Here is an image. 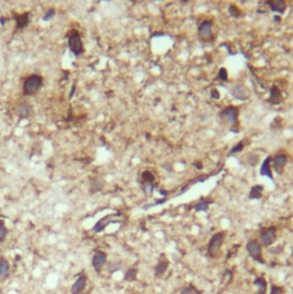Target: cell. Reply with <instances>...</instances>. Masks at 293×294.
Here are the masks:
<instances>
[{
	"mask_svg": "<svg viewBox=\"0 0 293 294\" xmlns=\"http://www.w3.org/2000/svg\"><path fill=\"white\" fill-rule=\"evenodd\" d=\"M287 162V156L285 154H278L275 158H272V166L276 172L282 174L285 168V164Z\"/></svg>",
	"mask_w": 293,
	"mask_h": 294,
	"instance_id": "30bf717a",
	"label": "cell"
},
{
	"mask_svg": "<svg viewBox=\"0 0 293 294\" xmlns=\"http://www.w3.org/2000/svg\"><path fill=\"white\" fill-rule=\"evenodd\" d=\"M107 262V254L102 251H97L92 257V267L97 272H100L102 267Z\"/></svg>",
	"mask_w": 293,
	"mask_h": 294,
	"instance_id": "52a82bcc",
	"label": "cell"
},
{
	"mask_svg": "<svg viewBox=\"0 0 293 294\" xmlns=\"http://www.w3.org/2000/svg\"><path fill=\"white\" fill-rule=\"evenodd\" d=\"M271 161H272L271 156L266 158V160L262 162L261 168H260V174H261V176H267L268 178H270V179H272V172H271V168H270Z\"/></svg>",
	"mask_w": 293,
	"mask_h": 294,
	"instance_id": "9a60e30c",
	"label": "cell"
},
{
	"mask_svg": "<svg viewBox=\"0 0 293 294\" xmlns=\"http://www.w3.org/2000/svg\"><path fill=\"white\" fill-rule=\"evenodd\" d=\"M262 191L263 186L262 185H255L253 186L250 192V199H260L262 197Z\"/></svg>",
	"mask_w": 293,
	"mask_h": 294,
	"instance_id": "44dd1931",
	"label": "cell"
},
{
	"mask_svg": "<svg viewBox=\"0 0 293 294\" xmlns=\"http://www.w3.org/2000/svg\"><path fill=\"white\" fill-rule=\"evenodd\" d=\"M219 78L223 82L228 81V70L225 68H221L219 70Z\"/></svg>",
	"mask_w": 293,
	"mask_h": 294,
	"instance_id": "1f68e13d",
	"label": "cell"
},
{
	"mask_svg": "<svg viewBox=\"0 0 293 294\" xmlns=\"http://www.w3.org/2000/svg\"><path fill=\"white\" fill-rule=\"evenodd\" d=\"M208 206H209L208 201H201L198 205H196V210L197 211H205V210L208 209Z\"/></svg>",
	"mask_w": 293,
	"mask_h": 294,
	"instance_id": "83f0119b",
	"label": "cell"
},
{
	"mask_svg": "<svg viewBox=\"0 0 293 294\" xmlns=\"http://www.w3.org/2000/svg\"><path fill=\"white\" fill-rule=\"evenodd\" d=\"M85 294H89V293H85Z\"/></svg>",
	"mask_w": 293,
	"mask_h": 294,
	"instance_id": "f35d334b",
	"label": "cell"
},
{
	"mask_svg": "<svg viewBox=\"0 0 293 294\" xmlns=\"http://www.w3.org/2000/svg\"><path fill=\"white\" fill-rule=\"evenodd\" d=\"M0 23H1V25H4V24L6 23V19H5V17H1V19H0Z\"/></svg>",
	"mask_w": 293,
	"mask_h": 294,
	"instance_id": "8d00e7d4",
	"label": "cell"
},
{
	"mask_svg": "<svg viewBox=\"0 0 293 294\" xmlns=\"http://www.w3.org/2000/svg\"><path fill=\"white\" fill-rule=\"evenodd\" d=\"M211 27H213V22L209 20H205L199 24L198 31L199 35L204 38H209L211 36Z\"/></svg>",
	"mask_w": 293,
	"mask_h": 294,
	"instance_id": "7c38bea8",
	"label": "cell"
},
{
	"mask_svg": "<svg viewBox=\"0 0 293 294\" xmlns=\"http://www.w3.org/2000/svg\"><path fill=\"white\" fill-rule=\"evenodd\" d=\"M220 117L222 121L230 124L231 131H238V125H239V122H238L239 109H238V107H235V106L225 107L220 113Z\"/></svg>",
	"mask_w": 293,
	"mask_h": 294,
	"instance_id": "6da1fadb",
	"label": "cell"
},
{
	"mask_svg": "<svg viewBox=\"0 0 293 294\" xmlns=\"http://www.w3.org/2000/svg\"><path fill=\"white\" fill-rule=\"evenodd\" d=\"M232 95L238 100H247L250 98V91L244 84H237L231 90Z\"/></svg>",
	"mask_w": 293,
	"mask_h": 294,
	"instance_id": "9c48e42d",
	"label": "cell"
},
{
	"mask_svg": "<svg viewBox=\"0 0 293 294\" xmlns=\"http://www.w3.org/2000/svg\"><path fill=\"white\" fill-rule=\"evenodd\" d=\"M168 267H169V261L166 259L165 255H162V256L160 257L159 262H157V267H155V276H157V277L162 276L163 273L167 271Z\"/></svg>",
	"mask_w": 293,
	"mask_h": 294,
	"instance_id": "5bb4252c",
	"label": "cell"
},
{
	"mask_svg": "<svg viewBox=\"0 0 293 294\" xmlns=\"http://www.w3.org/2000/svg\"><path fill=\"white\" fill-rule=\"evenodd\" d=\"M75 91H76V85L74 84L73 87H71V91H70V94H69V98H70V99H71V98H73V95L75 94Z\"/></svg>",
	"mask_w": 293,
	"mask_h": 294,
	"instance_id": "d590c367",
	"label": "cell"
},
{
	"mask_svg": "<svg viewBox=\"0 0 293 294\" xmlns=\"http://www.w3.org/2000/svg\"><path fill=\"white\" fill-rule=\"evenodd\" d=\"M277 237V230L275 226H268V228H263L260 232V240H261V245L268 247L272 245Z\"/></svg>",
	"mask_w": 293,
	"mask_h": 294,
	"instance_id": "8992f818",
	"label": "cell"
},
{
	"mask_svg": "<svg viewBox=\"0 0 293 294\" xmlns=\"http://www.w3.org/2000/svg\"><path fill=\"white\" fill-rule=\"evenodd\" d=\"M54 15H55V9H54V8H50L48 11H46L45 15L43 16V20H44V21H50Z\"/></svg>",
	"mask_w": 293,
	"mask_h": 294,
	"instance_id": "4dcf8cb0",
	"label": "cell"
},
{
	"mask_svg": "<svg viewBox=\"0 0 293 294\" xmlns=\"http://www.w3.org/2000/svg\"><path fill=\"white\" fill-rule=\"evenodd\" d=\"M282 101V93L281 91L278 90L277 86H272L271 90H270V99H269V104H272V105H277Z\"/></svg>",
	"mask_w": 293,
	"mask_h": 294,
	"instance_id": "e0dca14e",
	"label": "cell"
},
{
	"mask_svg": "<svg viewBox=\"0 0 293 294\" xmlns=\"http://www.w3.org/2000/svg\"><path fill=\"white\" fill-rule=\"evenodd\" d=\"M16 24L17 29H23L29 24V13H23L21 15L16 16Z\"/></svg>",
	"mask_w": 293,
	"mask_h": 294,
	"instance_id": "ac0fdd59",
	"label": "cell"
},
{
	"mask_svg": "<svg viewBox=\"0 0 293 294\" xmlns=\"http://www.w3.org/2000/svg\"><path fill=\"white\" fill-rule=\"evenodd\" d=\"M292 256H293V253H292Z\"/></svg>",
	"mask_w": 293,
	"mask_h": 294,
	"instance_id": "ab89813d",
	"label": "cell"
},
{
	"mask_svg": "<svg viewBox=\"0 0 293 294\" xmlns=\"http://www.w3.org/2000/svg\"><path fill=\"white\" fill-rule=\"evenodd\" d=\"M9 263L5 259H0V278H6L9 275Z\"/></svg>",
	"mask_w": 293,
	"mask_h": 294,
	"instance_id": "ffe728a7",
	"label": "cell"
},
{
	"mask_svg": "<svg viewBox=\"0 0 293 294\" xmlns=\"http://www.w3.org/2000/svg\"><path fill=\"white\" fill-rule=\"evenodd\" d=\"M43 85V77L40 75L32 74L30 75L23 84V94L24 95H33Z\"/></svg>",
	"mask_w": 293,
	"mask_h": 294,
	"instance_id": "7a4b0ae2",
	"label": "cell"
},
{
	"mask_svg": "<svg viewBox=\"0 0 293 294\" xmlns=\"http://www.w3.org/2000/svg\"><path fill=\"white\" fill-rule=\"evenodd\" d=\"M179 294H199L198 292V290L194 287V286H192V285H190L188 287H185V288H183Z\"/></svg>",
	"mask_w": 293,
	"mask_h": 294,
	"instance_id": "4316f807",
	"label": "cell"
},
{
	"mask_svg": "<svg viewBox=\"0 0 293 294\" xmlns=\"http://www.w3.org/2000/svg\"><path fill=\"white\" fill-rule=\"evenodd\" d=\"M266 5H268L272 12L279 13V14H283L286 9V2L283 0H269V1H266Z\"/></svg>",
	"mask_w": 293,
	"mask_h": 294,
	"instance_id": "4fadbf2b",
	"label": "cell"
},
{
	"mask_svg": "<svg viewBox=\"0 0 293 294\" xmlns=\"http://www.w3.org/2000/svg\"><path fill=\"white\" fill-rule=\"evenodd\" d=\"M102 183H101V180L100 179H94L93 182L91 183V187H90V193H95V192H98V191H100V190L102 189Z\"/></svg>",
	"mask_w": 293,
	"mask_h": 294,
	"instance_id": "cb8c5ba5",
	"label": "cell"
},
{
	"mask_svg": "<svg viewBox=\"0 0 293 294\" xmlns=\"http://www.w3.org/2000/svg\"><path fill=\"white\" fill-rule=\"evenodd\" d=\"M254 285L258 287V292L259 294H266L267 292V282L263 277H259V278H255L254 280Z\"/></svg>",
	"mask_w": 293,
	"mask_h": 294,
	"instance_id": "d6986e66",
	"label": "cell"
},
{
	"mask_svg": "<svg viewBox=\"0 0 293 294\" xmlns=\"http://www.w3.org/2000/svg\"><path fill=\"white\" fill-rule=\"evenodd\" d=\"M141 179H143V184H154V175L151 171H144L141 174Z\"/></svg>",
	"mask_w": 293,
	"mask_h": 294,
	"instance_id": "7402d4cb",
	"label": "cell"
},
{
	"mask_svg": "<svg viewBox=\"0 0 293 294\" xmlns=\"http://www.w3.org/2000/svg\"><path fill=\"white\" fill-rule=\"evenodd\" d=\"M16 112H17L19 118L20 120H24V118H27V117L30 116V114H31L32 112V108L29 104H21V105L17 107Z\"/></svg>",
	"mask_w": 293,
	"mask_h": 294,
	"instance_id": "2e32d148",
	"label": "cell"
},
{
	"mask_svg": "<svg viewBox=\"0 0 293 294\" xmlns=\"http://www.w3.org/2000/svg\"><path fill=\"white\" fill-rule=\"evenodd\" d=\"M120 264L118 263H115V262H110L108 265H107V270H108V272L110 273H114L115 271H118L120 270Z\"/></svg>",
	"mask_w": 293,
	"mask_h": 294,
	"instance_id": "f1b7e54d",
	"label": "cell"
},
{
	"mask_svg": "<svg viewBox=\"0 0 293 294\" xmlns=\"http://www.w3.org/2000/svg\"><path fill=\"white\" fill-rule=\"evenodd\" d=\"M85 286H86V277H85V275L81 273L78 276V278L76 279V282L71 286V294L82 293L84 291V288H85Z\"/></svg>",
	"mask_w": 293,
	"mask_h": 294,
	"instance_id": "8fae6325",
	"label": "cell"
},
{
	"mask_svg": "<svg viewBox=\"0 0 293 294\" xmlns=\"http://www.w3.org/2000/svg\"><path fill=\"white\" fill-rule=\"evenodd\" d=\"M223 279H225V282H230L231 279H232V271L231 270L225 271L224 275H223Z\"/></svg>",
	"mask_w": 293,
	"mask_h": 294,
	"instance_id": "e575fe53",
	"label": "cell"
},
{
	"mask_svg": "<svg viewBox=\"0 0 293 294\" xmlns=\"http://www.w3.org/2000/svg\"><path fill=\"white\" fill-rule=\"evenodd\" d=\"M137 278V269L136 268H130L128 271L124 273V280L126 282H134Z\"/></svg>",
	"mask_w": 293,
	"mask_h": 294,
	"instance_id": "603a6c76",
	"label": "cell"
},
{
	"mask_svg": "<svg viewBox=\"0 0 293 294\" xmlns=\"http://www.w3.org/2000/svg\"><path fill=\"white\" fill-rule=\"evenodd\" d=\"M246 249H247L250 256H251L254 261H256V262H259V263H262V264L264 263V260H263V257H262V252H261L262 245L258 241V240L251 239L250 241L246 244Z\"/></svg>",
	"mask_w": 293,
	"mask_h": 294,
	"instance_id": "5b68a950",
	"label": "cell"
},
{
	"mask_svg": "<svg viewBox=\"0 0 293 294\" xmlns=\"http://www.w3.org/2000/svg\"><path fill=\"white\" fill-rule=\"evenodd\" d=\"M68 45H69L70 51L76 56H79L81 54H83V42H82V37H81L79 32L77 30H71L68 33Z\"/></svg>",
	"mask_w": 293,
	"mask_h": 294,
	"instance_id": "3957f363",
	"label": "cell"
},
{
	"mask_svg": "<svg viewBox=\"0 0 293 294\" xmlns=\"http://www.w3.org/2000/svg\"><path fill=\"white\" fill-rule=\"evenodd\" d=\"M275 20H276V22H279L281 21V17L279 16H275Z\"/></svg>",
	"mask_w": 293,
	"mask_h": 294,
	"instance_id": "74e56055",
	"label": "cell"
},
{
	"mask_svg": "<svg viewBox=\"0 0 293 294\" xmlns=\"http://www.w3.org/2000/svg\"><path fill=\"white\" fill-rule=\"evenodd\" d=\"M224 237H225V233L221 231L215 233L210 238L209 242H208V254L211 257H215L219 254L221 247L223 245V241H224Z\"/></svg>",
	"mask_w": 293,
	"mask_h": 294,
	"instance_id": "277c9868",
	"label": "cell"
},
{
	"mask_svg": "<svg viewBox=\"0 0 293 294\" xmlns=\"http://www.w3.org/2000/svg\"><path fill=\"white\" fill-rule=\"evenodd\" d=\"M6 236H7V228L4 223V220H0V242L5 240Z\"/></svg>",
	"mask_w": 293,
	"mask_h": 294,
	"instance_id": "484cf974",
	"label": "cell"
},
{
	"mask_svg": "<svg viewBox=\"0 0 293 294\" xmlns=\"http://www.w3.org/2000/svg\"><path fill=\"white\" fill-rule=\"evenodd\" d=\"M270 294H283V288L279 287V286H276V285H272L271 286V292Z\"/></svg>",
	"mask_w": 293,
	"mask_h": 294,
	"instance_id": "d6a6232c",
	"label": "cell"
},
{
	"mask_svg": "<svg viewBox=\"0 0 293 294\" xmlns=\"http://www.w3.org/2000/svg\"><path fill=\"white\" fill-rule=\"evenodd\" d=\"M244 146H245V143H244V140H241V141H239L236 146H233L232 147V149L230 151V155H232V154H235V153H238V152H240L241 149L244 148Z\"/></svg>",
	"mask_w": 293,
	"mask_h": 294,
	"instance_id": "f546056e",
	"label": "cell"
},
{
	"mask_svg": "<svg viewBox=\"0 0 293 294\" xmlns=\"http://www.w3.org/2000/svg\"><path fill=\"white\" fill-rule=\"evenodd\" d=\"M117 216H120V214H113V215H107L105 217H102L101 220H99L97 223H95V225L93 226V231L95 233H99V232H102L104 230L106 229V226L109 224V223H113V222H115L114 218L117 217Z\"/></svg>",
	"mask_w": 293,
	"mask_h": 294,
	"instance_id": "ba28073f",
	"label": "cell"
},
{
	"mask_svg": "<svg viewBox=\"0 0 293 294\" xmlns=\"http://www.w3.org/2000/svg\"><path fill=\"white\" fill-rule=\"evenodd\" d=\"M229 14H230L232 17H240L241 16L240 9L237 6H235V5H230L229 6Z\"/></svg>",
	"mask_w": 293,
	"mask_h": 294,
	"instance_id": "d4e9b609",
	"label": "cell"
},
{
	"mask_svg": "<svg viewBox=\"0 0 293 294\" xmlns=\"http://www.w3.org/2000/svg\"><path fill=\"white\" fill-rule=\"evenodd\" d=\"M210 97L213 98V99H220V91L217 90V89H213L211 91H210Z\"/></svg>",
	"mask_w": 293,
	"mask_h": 294,
	"instance_id": "836d02e7",
	"label": "cell"
}]
</instances>
